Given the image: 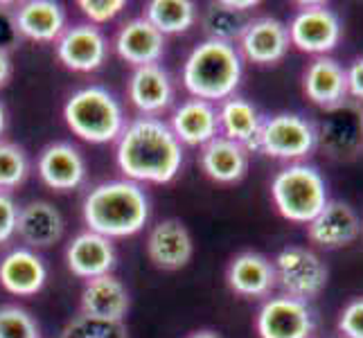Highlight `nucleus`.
Instances as JSON below:
<instances>
[{
  "label": "nucleus",
  "instance_id": "obj_1",
  "mask_svg": "<svg viewBox=\"0 0 363 338\" xmlns=\"http://www.w3.org/2000/svg\"><path fill=\"white\" fill-rule=\"evenodd\" d=\"M116 160L120 171L133 183L165 185L177 179L183 167V145L169 124L143 116L129 122L118 137Z\"/></svg>",
  "mask_w": 363,
  "mask_h": 338
},
{
  "label": "nucleus",
  "instance_id": "obj_2",
  "mask_svg": "<svg viewBox=\"0 0 363 338\" xmlns=\"http://www.w3.org/2000/svg\"><path fill=\"white\" fill-rule=\"evenodd\" d=\"M84 221L91 232L122 240L140 232L149 221V198L133 181H106L84 196Z\"/></svg>",
  "mask_w": 363,
  "mask_h": 338
},
{
  "label": "nucleus",
  "instance_id": "obj_3",
  "mask_svg": "<svg viewBox=\"0 0 363 338\" xmlns=\"http://www.w3.org/2000/svg\"><path fill=\"white\" fill-rule=\"evenodd\" d=\"M242 55L235 45L219 41L199 43L185 59L183 86L194 99L217 102L233 97L235 89L242 81Z\"/></svg>",
  "mask_w": 363,
  "mask_h": 338
},
{
  "label": "nucleus",
  "instance_id": "obj_4",
  "mask_svg": "<svg viewBox=\"0 0 363 338\" xmlns=\"http://www.w3.org/2000/svg\"><path fill=\"white\" fill-rule=\"evenodd\" d=\"M64 120L74 135L91 145L113 142L127 127L122 104L102 86L74 91L64 106Z\"/></svg>",
  "mask_w": 363,
  "mask_h": 338
},
{
  "label": "nucleus",
  "instance_id": "obj_5",
  "mask_svg": "<svg viewBox=\"0 0 363 338\" xmlns=\"http://www.w3.org/2000/svg\"><path fill=\"white\" fill-rule=\"evenodd\" d=\"M271 196L286 221L309 223L330 201L323 174L307 162H291L275 174Z\"/></svg>",
  "mask_w": 363,
  "mask_h": 338
},
{
  "label": "nucleus",
  "instance_id": "obj_6",
  "mask_svg": "<svg viewBox=\"0 0 363 338\" xmlns=\"http://www.w3.org/2000/svg\"><path fill=\"white\" fill-rule=\"evenodd\" d=\"M318 147L316 127L298 113H275L262 120L253 149L269 158L300 160Z\"/></svg>",
  "mask_w": 363,
  "mask_h": 338
},
{
  "label": "nucleus",
  "instance_id": "obj_7",
  "mask_svg": "<svg viewBox=\"0 0 363 338\" xmlns=\"http://www.w3.org/2000/svg\"><path fill=\"white\" fill-rule=\"evenodd\" d=\"M275 284L282 286L284 295L296 300H314L328 284L325 261L305 246H286L273 259Z\"/></svg>",
  "mask_w": 363,
  "mask_h": 338
},
{
  "label": "nucleus",
  "instance_id": "obj_8",
  "mask_svg": "<svg viewBox=\"0 0 363 338\" xmlns=\"http://www.w3.org/2000/svg\"><path fill=\"white\" fill-rule=\"evenodd\" d=\"M300 7L303 9L286 25L291 45L300 52L328 57L341 43V18L325 3H300Z\"/></svg>",
  "mask_w": 363,
  "mask_h": 338
},
{
  "label": "nucleus",
  "instance_id": "obj_9",
  "mask_svg": "<svg viewBox=\"0 0 363 338\" xmlns=\"http://www.w3.org/2000/svg\"><path fill=\"white\" fill-rule=\"evenodd\" d=\"M361 111L354 102H343L341 106H334L325 111L328 116L320 122V129H316L318 145L323 152L334 160H352L363 149V124Z\"/></svg>",
  "mask_w": 363,
  "mask_h": 338
},
{
  "label": "nucleus",
  "instance_id": "obj_10",
  "mask_svg": "<svg viewBox=\"0 0 363 338\" xmlns=\"http://www.w3.org/2000/svg\"><path fill=\"white\" fill-rule=\"evenodd\" d=\"M255 327L259 338H311L314 314L303 300L282 293L259 307Z\"/></svg>",
  "mask_w": 363,
  "mask_h": 338
},
{
  "label": "nucleus",
  "instance_id": "obj_11",
  "mask_svg": "<svg viewBox=\"0 0 363 338\" xmlns=\"http://www.w3.org/2000/svg\"><path fill=\"white\" fill-rule=\"evenodd\" d=\"M108 43L102 30L91 23H79L66 28L57 41V57L68 70L95 72L104 66Z\"/></svg>",
  "mask_w": 363,
  "mask_h": 338
},
{
  "label": "nucleus",
  "instance_id": "obj_12",
  "mask_svg": "<svg viewBox=\"0 0 363 338\" xmlns=\"http://www.w3.org/2000/svg\"><path fill=\"white\" fill-rule=\"evenodd\" d=\"M361 219L354 208L345 201L330 198L318 215L307 223V237L311 244L325 250H336L354 244L361 235Z\"/></svg>",
  "mask_w": 363,
  "mask_h": 338
},
{
  "label": "nucleus",
  "instance_id": "obj_13",
  "mask_svg": "<svg viewBox=\"0 0 363 338\" xmlns=\"http://www.w3.org/2000/svg\"><path fill=\"white\" fill-rule=\"evenodd\" d=\"M242 55L257 66H275L286 57L291 47L286 25L273 16H259L248 21L240 39Z\"/></svg>",
  "mask_w": 363,
  "mask_h": 338
},
{
  "label": "nucleus",
  "instance_id": "obj_14",
  "mask_svg": "<svg viewBox=\"0 0 363 338\" xmlns=\"http://www.w3.org/2000/svg\"><path fill=\"white\" fill-rule=\"evenodd\" d=\"M41 181L57 192H70L86 181V160L84 154L70 142L48 145L39 162H36Z\"/></svg>",
  "mask_w": 363,
  "mask_h": 338
},
{
  "label": "nucleus",
  "instance_id": "obj_15",
  "mask_svg": "<svg viewBox=\"0 0 363 338\" xmlns=\"http://www.w3.org/2000/svg\"><path fill=\"white\" fill-rule=\"evenodd\" d=\"M192 235L179 219L156 223L147 237V255L162 271H179L192 259Z\"/></svg>",
  "mask_w": 363,
  "mask_h": 338
},
{
  "label": "nucleus",
  "instance_id": "obj_16",
  "mask_svg": "<svg viewBox=\"0 0 363 338\" xmlns=\"http://www.w3.org/2000/svg\"><path fill=\"white\" fill-rule=\"evenodd\" d=\"M303 91L316 106L330 111L347 102V68L332 57H316L303 74Z\"/></svg>",
  "mask_w": 363,
  "mask_h": 338
},
{
  "label": "nucleus",
  "instance_id": "obj_17",
  "mask_svg": "<svg viewBox=\"0 0 363 338\" xmlns=\"http://www.w3.org/2000/svg\"><path fill=\"white\" fill-rule=\"evenodd\" d=\"M48 282V269L32 248H14L0 259V286L18 298L36 295Z\"/></svg>",
  "mask_w": 363,
  "mask_h": 338
},
{
  "label": "nucleus",
  "instance_id": "obj_18",
  "mask_svg": "<svg viewBox=\"0 0 363 338\" xmlns=\"http://www.w3.org/2000/svg\"><path fill=\"white\" fill-rule=\"evenodd\" d=\"M116 52L133 68L152 66L158 64L162 52H165V36L145 16L131 18L116 34Z\"/></svg>",
  "mask_w": 363,
  "mask_h": 338
},
{
  "label": "nucleus",
  "instance_id": "obj_19",
  "mask_svg": "<svg viewBox=\"0 0 363 338\" xmlns=\"http://www.w3.org/2000/svg\"><path fill=\"white\" fill-rule=\"evenodd\" d=\"M66 261L70 273L82 280L106 275L116 264L113 242L91 230L79 232L77 237H72V242L66 248Z\"/></svg>",
  "mask_w": 363,
  "mask_h": 338
},
{
  "label": "nucleus",
  "instance_id": "obj_20",
  "mask_svg": "<svg viewBox=\"0 0 363 338\" xmlns=\"http://www.w3.org/2000/svg\"><path fill=\"white\" fill-rule=\"evenodd\" d=\"M82 314L99 318V320H111V322H122V318L129 311V291L116 275H99V278L86 280V286L82 291Z\"/></svg>",
  "mask_w": 363,
  "mask_h": 338
},
{
  "label": "nucleus",
  "instance_id": "obj_21",
  "mask_svg": "<svg viewBox=\"0 0 363 338\" xmlns=\"http://www.w3.org/2000/svg\"><path fill=\"white\" fill-rule=\"evenodd\" d=\"M172 133L181 145L203 147L219 135V113L203 99H187L172 113Z\"/></svg>",
  "mask_w": 363,
  "mask_h": 338
},
{
  "label": "nucleus",
  "instance_id": "obj_22",
  "mask_svg": "<svg viewBox=\"0 0 363 338\" xmlns=\"http://www.w3.org/2000/svg\"><path fill=\"white\" fill-rule=\"evenodd\" d=\"M228 286L242 298H264L275 286L273 261L255 250L235 255L226 271Z\"/></svg>",
  "mask_w": 363,
  "mask_h": 338
},
{
  "label": "nucleus",
  "instance_id": "obj_23",
  "mask_svg": "<svg viewBox=\"0 0 363 338\" xmlns=\"http://www.w3.org/2000/svg\"><path fill=\"white\" fill-rule=\"evenodd\" d=\"M64 217L50 201H30L18 208L16 235L30 248H50L64 237Z\"/></svg>",
  "mask_w": 363,
  "mask_h": 338
},
{
  "label": "nucleus",
  "instance_id": "obj_24",
  "mask_svg": "<svg viewBox=\"0 0 363 338\" xmlns=\"http://www.w3.org/2000/svg\"><path fill=\"white\" fill-rule=\"evenodd\" d=\"M127 93L131 104L143 113V116H156L169 108L174 99V86L167 70L152 64V66H140L131 72V79L127 86Z\"/></svg>",
  "mask_w": 363,
  "mask_h": 338
},
{
  "label": "nucleus",
  "instance_id": "obj_25",
  "mask_svg": "<svg viewBox=\"0 0 363 338\" xmlns=\"http://www.w3.org/2000/svg\"><path fill=\"white\" fill-rule=\"evenodd\" d=\"M16 30L30 41L52 43L66 30V11L55 0H28L14 11Z\"/></svg>",
  "mask_w": 363,
  "mask_h": 338
},
{
  "label": "nucleus",
  "instance_id": "obj_26",
  "mask_svg": "<svg viewBox=\"0 0 363 338\" xmlns=\"http://www.w3.org/2000/svg\"><path fill=\"white\" fill-rule=\"evenodd\" d=\"M248 152L250 149H246L244 145L217 135L215 140L201 147V169L206 171L208 179L217 183H237L248 171Z\"/></svg>",
  "mask_w": 363,
  "mask_h": 338
},
{
  "label": "nucleus",
  "instance_id": "obj_27",
  "mask_svg": "<svg viewBox=\"0 0 363 338\" xmlns=\"http://www.w3.org/2000/svg\"><path fill=\"white\" fill-rule=\"evenodd\" d=\"M217 113H219V131L223 133V137H228L233 142H240L246 149H253L262 120H264L259 116V111L242 97H228Z\"/></svg>",
  "mask_w": 363,
  "mask_h": 338
},
{
  "label": "nucleus",
  "instance_id": "obj_28",
  "mask_svg": "<svg viewBox=\"0 0 363 338\" xmlns=\"http://www.w3.org/2000/svg\"><path fill=\"white\" fill-rule=\"evenodd\" d=\"M145 18L162 34L187 32L196 21V5L190 0H152L145 9Z\"/></svg>",
  "mask_w": 363,
  "mask_h": 338
},
{
  "label": "nucleus",
  "instance_id": "obj_29",
  "mask_svg": "<svg viewBox=\"0 0 363 338\" xmlns=\"http://www.w3.org/2000/svg\"><path fill=\"white\" fill-rule=\"evenodd\" d=\"M248 25V18L244 14L221 7L219 3H212L203 16V30L208 34V41H219L235 45V41L242 39V34Z\"/></svg>",
  "mask_w": 363,
  "mask_h": 338
},
{
  "label": "nucleus",
  "instance_id": "obj_30",
  "mask_svg": "<svg viewBox=\"0 0 363 338\" xmlns=\"http://www.w3.org/2000/svg\"><path fill=\"white\" fill-rule=\"evenodd\" d=\"M30 162L25 149L16 142L0 140V192L14 190L28 179Z\"/></svg>",
  "mask_w": 363,
  "mask_h": 338
},
{
  "label": "nucleus",
  "instance_id": "obj_31",
  "mask_svg": "<svg viewBox=\"0 0 363 338\" xmlns=\"http://www.w3.org/2000/svg\"><path fill=\"white\" fill-rule=\"evenodd\" d=\"M61 338H129L124 322H111V320H99L79 314L77 318H72Z\"/></svg>",
  "mask_w": 363,
  "mask_h": 338
},
{
  "label": "nucleus",
  "instance_id": "obj_32",
  "mask_svg": "<svg viewBox=\"0 0 363 338\" xmlns=\"http://www.w3.org/2000/svg\"><path fill=\"white\" fill-rule=\"evenodd\" d=\"M0 338H41L30 311L16 305L0 307Z\"/></svg>",
  "mask_w": 363,
  "mask_h": 338
},
{
  "label": "nucleus",
  "instance_id": "obj_33",
  "mask_svg": "<svg viewBox=\"0 0 363 338\" xmlns=\"http://www.w3.org/2000/svg\"><path fill=\"white\" fill-rule=\"evenodd\" d=\"M77 7L82 9V14L91 21V25H104L108 21H113L120 16L127 3L124 0H79Z\"/></svg>",
  "mask_w": 363,
  "mask_h": 338
},
{
  "label": "nucleus",
  "instance_id": "obj_34",
  "mask_svg": "<svg viewBox=\"0 0 363 338\" xmlns=\"http://www.w3.org/2000/svg\"><path fill=\"white\" fill-rule=\"evenodd\" d=\"M339 332L345 338H363V298H354L339 316Z\"/></svg>",
  "mask_w": 363,
  "mask_h": 338
},
{
  "label": "nucleus",
  "instance_id": "obj_35",
  "mask_svg": "<svg viewBox=\"0 0 363 338\" xmlns=\"http://www.w3.org/2000/svg\"><path fill=\"white\" fill-rule=\"evenodd\" d=\"M18 205L7 192H0V244L9 242L16 235Z\"/></svg>",
  "mask_w": 363,
  "mask_h": 338
},
{
  "label": "nucleus",
  "instance_id": "obj_36",
  "mask_svg": "<svg viewBox=\"0 0 363 338\" xmlns=\"http://www.w3.org/2000/svg\"><path fill=\"white\" fill-rule=\"evenodd\" d=\"M18 30H16V21L14 14H7V11L0 9V50L9 52V47H14L18 41Z\"/></svg>",
  "mask_w": 363,
  "mask_h": 338
},
{
  "label": "nucleus",
  "instance_id": "obj_37",
  "mask_svg": "<svg viewBox=\"0 0 363 338\" xmlns=\"http://www.w3.org/2000/svg\"><path fill=\"white\" fill-rule=\"evenodd\" d=\"M347 95L354 97L357 102H363V57L347 68Z\"/></svg>",
  "mask_w": 363,
  "mask_h": 338
},
{
  "label": "nucleus",
  "instance_id": "obj_38",
  "mask_svg": "<svg viewBox=\"0 0 363 338\" xmlns=\"http://www.w3.org/2000/svg\"><path fill=\"white\" fill-rule=\"evenodd\" d=\"M219 5L235 11V14H244V11H248V9H255L259 3L257 0H219Z\"/></svg>",
  "mask_w": 363,
  "mask_h": 338
},
{
  "label": "nucleus",
  "instance_id": "obj_39",
  "mask_svg": "<svg viewBox=\"0 0 363 338\" xmlns=\"http://www.w3.org/2000/svg\"><path fill=\"white\" fill-rule=\"evenodd\" d=\"M9 77H11V59L9 52L0 50V89L9 81Z\"/></svg>",
  "mask_w": 363,
  "mask_h": 338
},
{
  "label": "nucleus",
  "instance_id": "obj_40",
  "mask_svg": "<svg viewBox=\"0 0 363 338\" xmlns=\"http://www.w3.org/2000/svg\"><path fill=\"white\" fill-rule=\"evenodd\" d=\"M187 338H221L217 332H210V329H201V332H194V334H190Z\"/></svg>",
  "mask_w": 363,
  "mask_h": 338
},
{
  "label": "nucleus",
  "instance_id": "obj_41",
  "mask_svg": "<svg viewBox=\"0 0 363 338\" xmlns=\"http://www.w3.org/2000/svg\"><path fill=\"white\" fill-rule=\"evenodd\" d=\"M5 127H7V111H5L3 102H0V135H3Z\"/></svg>",
  "mask_w": 363,
  "mask_h": 338
},
{
  "label": "nucleus",
  "instance_id": "obj_42",
  "mask_svg": "<svg viewBox=\"0 0 363 338\" xmlns=\"http://www.w3.org/2000/svg\"><path fill=\"white\" fill-rule=\"evenodd\" d=\"M361 124H363V111H361Z\"/></svg>",
  "mask_w": 363,
  "mask_h": 338
},
{
  "label": "nucleus",
  "instance_id": "obj_43",
  "mask_svg": "<svg viewBox=\"0 0 363 338\" xmlns=\"http://www.w3.org/2000/svg\"><path fill=\"white\" fill-rule=\"evenodd\" d=\"M361 228H363V225H361Z\"/></svg>",
  "mask_w": 363,
  "mask_h": 338
}]
</instances>
